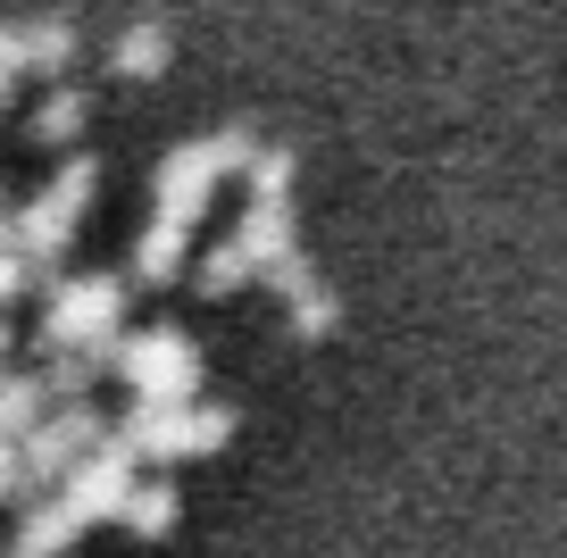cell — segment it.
I'll list each match as a JSON object with an SVG mask.
<instances>
[{
  "instance_id": "6da1fadb",
  "label": "cell",
  "mask_w": 567,
  "mask_h": 558,
  "mask_svg": "<svg viewBox=\"0 0 567 558\" xmlns=\"http://www.w3.org/2000/svg\"><path fill=\"white\" fill-rule=\"evenodd\" d=\"M250 151H259V134H250V125H217V134H200V142H176V151L151 167V217L200 226V217H209V200L226 193V184H243Z\"/></svg>"
},
{
  "instance_id": "9a60e30c",
  "label": "cell",
  "mask_w": 567,
  "mask_h": 558,
  "mask_svg": "<svg viewBox=\"0 0 567 558\" xmlns=\"http://www.w3.org/2000/svg\"><path fill=\"white\" fill-rule=\"evenodd\" d=\"M84 92H75V84H51V101H42L34 108V117H25V134H34V142H51V151H59V142H75V134H84Z\"/></svg>"
},
{
  "instance_id": "5bb4252c",
  "label": "cell",
  "mask_w": 567,
  "mask_h": 558,
  "mask_svg": "<svg viewBox=\"0 0 567 558\" xmlns=\"http://www.w3.org/2000/svg\"><path fill=\"white\" fill-rule=\"evenodd\" d=\"M42 417H51V392H42V375H25V366H0V434H34Z\"/></svg>"
},
{
  "instance_id": "d6986e66",
  "label": "cell",
  "mask_w": 567,
  "mask_h": 558,
  "mask_svg": "<svg viewBox=\"0 0 567 558\" xmlns=\"http://www.w3.org/2000/svg\"><path fill=\"white\" fill-rule=\"evenodd\" d=\"M0 500H25V434H0Z\"/></svg>"
},
{
  "instance_id": "30bf717a",
  "label": "cell",
  "mask_w": 567,
  "mask_h": 558,
  "mask_svg": "<svg viewBox=\"0 0 567 558\" xmlns=\"http://www.w3.org/2000/svg\"><path fill=\"white\" fill-rule=\"evenodd\" d=\"M184 259H193V226H176V217H151V226L134 234V283H176Z\"/></svg>"
},
{
  "instance_id": "ba28073f",
  "label": "cell",
  "mask_w": 567,
  "mask_h": 558,
  "mask_svg": "<svg viewBox=\"0 0 567 558\" xmlns=\"http://www.w3.org/2000/svg\"><path fill=\"white\" fill-rule=\"evenodd\" d=\"M267 292L284 300V333H292V342H326V333H334V317H342V300H334V283L318 276V267L301 259V242L284 250V259H267Z\"/></svg>"
},
{
  "instance_id": "9c48e42d",
  "label": "cell",
  "mask_w": 567,
  "mask_h": 558,
  "mask_svg": "<svg viewBox=\"0 0 567 558\" xmlns=\"http://www.w3.org/2000/svg\"><path fill=\"white\" fill-rule=\"evenodd\" d=\"M84 534H92V525L75 517L68 492H34L25 517H18V534H9V558H59V550H75Z\"/></svg>"
},
{
  "instance_id": "52a82bcc",
  "label": "cell",
  "mask_w": 567,
  "mask_h": 558,
  "mask_svg": "<svg viewBox=\"0 0 567 558\" xmlns=\"http://www.w3.org/2000/svg\"><path fill=\"white\" fill-rule=\"evenodd\" d=\"M92 442H109V417L92 401H59L51 417L25 434V500L34 492H51V484H68V467L92 451Z\"/></svg>"
},
{
  "instance_id": "7a4b0ae2",
  "label": "cell",
  "mask_w": 567,
  "mask_h": 558,
  "mask_svg": "<svg viewBox=\"0 0 567 558\" xmlns=\"http://www.w3.org/2000/svg\"><path fill=\"white\" fill-rule=\"evenodd\" d=\"M292 242H301V234H292V200H243V217L200 250V292L226 300V292H243V283H259L267 259H284Z\"/></svg>"
},
{
  "instance_id": "8fae6325",
  "label": "cell",
  "mask_w": 567,
  "mask_h": 558,
  "mask_svg": "<svg viewBox=\"0 0 567 558\" xmlns=\"http://www.w3.org/2000/svg\"><path fill=\"white\" fill-rule=\"evenodd\" d=\"M167 51H176V42H167V25H159V18H142V25H125V34H117L109 68H117L125 84H151V75H167Z\"/></svg>"
},
{
  "instance_id": "7c38bea8",
  "label": "cell",
  "mask_w": 567,
  "mask_h": 558,
  "mask_svg": "<svg viewBox=\"0 0 567 558\" xmlns=\"http://www.w3.org/2000/svg\"><path fill=\"white\" fill-rule=\"evenodd\" d=\"M18 42H25V75H51L59 84V75L75 68V25L68 18H25Z\"/></svg>"
},
{
  "instance_id": "3957f363",
  "label": "cell",
  "mask_w": 567,
  "mask_h": 558,
  "mask_svg": "<svg viewBox=\"0 0 567 558\" xmlns=\"http://www.w3.org/2000/svg\"><path fill=\"white\" fill-rule=\"evenodd\" d=\"M117 434L134 442L142 458H159V467H167V458H209V451L234 442V409L200 401V392H193V401H134L117 417Z\"/></svg>"
},
{
  "instance_id": "4fadbf2b",
  "label": "cell",
  "mask_w": 567,
  "mask_h": 558,
  "mask_svg": "<svg viewBox=\"0 0 567 558\" xmlns=\"http://www.w3.org/2000/svg\"><path fill=\"white\" fill-rule=\"evenodd\" d=\"M176 517H184L176 484H134V492H125V508H117V525H125V534H142V541L176 534Z\"/></svg>"
},
{
  "instance_id": "5b68a950",
  "label": "cell",
  "mask_w": 567,
  "mask_h": 558,
  "mask_svg": "<svg viewBox=\"0 0 567 558\" xmlns=\"http://www.w3.org/2000/svg\"><path fill=\"white\" fill-rule=\"evenodd\" d=\"M125 333V276H59L42 300V342L51 350H117Z\"/></svg>"
},
{
  "instance_id": "277c9868",
  "label": "cell",
  "mask_w": 567,
  "mask_h": 558,
  "mask_svg": "<svg viewBox=\"0 0 567 558\" xmlns=\"http://www.w3.org/2000/svg\"><path fill=\"white\" fill-rule=\"evenodd\" d=\"M109 375H117L134 401H193L200 392V342L176 333V326H134L109 350Z\"/></svg>"
},
{
  "instance_id": "e0dca14e",
  "label": "cell",
  "mask_w": 567,
  "mask_h": 558,
  "mask_svg": "<svg viewBox=\"0 0 567 558\" xmlns=\"http://www.w3.org/2000/svg\"><path fill=\"white\" fill-rule=\"evenodd\" d=\"M34 276H42V267L25 259V242H0V309H9V300H18Z\"/></svg>"
},
{
  "instance_id": "8992f818",
  "label": "cell",
  "mask_w": 567,
  "mask_h": 558,
  "mask_svg": "<svg viewBox=\"0 0 567 558\" xmlns=\"http://www.w3.org/2000/svg\"><path fill=\"white\" fill-rule=\"evenodd\" d=\"M92 193H101V167H92V158H68V167H59L51 184L18 209V242H25V259H34L42 276L68 259V242H75V226H84Z\"/></svg>"
},
{
  "instance_id": "ac0fdd59",
  "label": "cell",
  "mask_w": 567,
  "mask_h": 558,
  "mask_svg": "<svg viewBox=\"0 0 567 558\" xmlns=\"http://www.w3.org/2000/svg\"><path fill=\"white\" fill-rule=\"evenodd\" d=\"M18 84H25V42H18V25H0V108L18 101Z\"/></svg>"
},
{
  "instance_id": "44dd1931",
  "label": "cell",
  "mask_w": 567,
  "mask_h": 558,
  "mask_svg": "<svg viewBox=\"0 0 567 558\" xmlns=\"http://www.w3.org/2000/svg\"><path fill=\"white\" fill-rule=\"evenodd\" d=\"M0 366H9V326H0Z\"/></svg>"
},
{
  "instance_id": "2e32d148",
  "label": "cell",
  "mask_w": 567,
  "mask_h": 558,
  "mask_svg": "<svg viewBox=\"0 0 567 558\" xmlns=\"http://www.w3.org/2000/svg\"><path fill=\"white\" fill-rule=\"evenodd\" d=\"M292 175H301V167H292V151H276V142H259L234 193H243V200H292Z\"/></svg>"
},
{
  "instance_id": "ffe728a7",
  "label": "cell",
  "mask_w": 567,
  "mask_h": 558,
  "mask_svg": "<svg viewBox=\"0 0 567 558\" xmlns=\"http://www.w3.org/2000/svg\"><path fill=\"white\" fill-rule=\"evenodd\" d=\"M0 242H18V209H9V184H0Z\"/></svg>"
}]
</instances>
